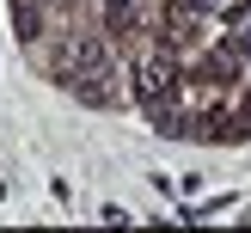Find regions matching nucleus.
Listing matches in <instances>:
<instances>
[{"label": "nucleus", "mask_w": 251, "mask_h": 233, "mask_svg": "<svg viewBox=\"0 0 251 233\" xmlns=\"http://www.w3.org/2000/svg\"><path fill=\"white\" fill-rule=\"evenodd\" d=\"M110 12H123V0H110Z\"/></svg>", "instance_id": "2"}, {"label": "nucleus", "mask_w": 251, "mask_h": 233, "mask_svg": "<svg viewBox=\"0 0 251 233\" xmlns=\"http://www.w3.org/2000/svg\"><path fill=\"white\" fill-rule=\"evenodd\" d=\"M172 86V61H147L141 68V98H159Z\"/></svg>", "instance_id": "1"}]
</instances>
